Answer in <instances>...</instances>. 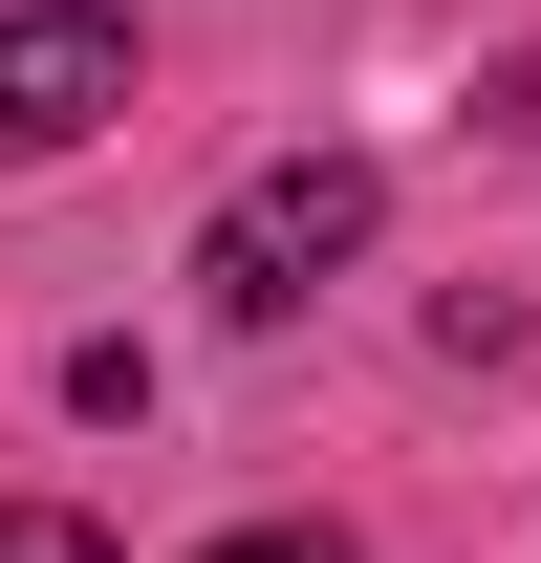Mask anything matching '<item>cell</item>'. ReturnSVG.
Masks as SVG:
<instances>
[{
    "label": "cell",
    "mask_w": 541,
    "mask_h": 563,
    "mask_svg": "<svg viewBox=\"0 0 541 563\" xmlns=\"http://www.w3.org/2000/svg\"><path fill=\"white\" fill-rule=\"evenodd\" d=\"M109 109H131V22L109 0H22L0 22V152H87Z\"/></svg>",
    "instance_id": "2"
},
{
    "label": "cell",
    "mask_w": 541,
    "mask_h": 563,
    "mask_svg": "<svg viewBox=\"0 0 541 563\" xmlns=\"http://www.w3.org/2000/svg\"><path fill=\"white\" fill-rule=\"evenodd\" d=\"M0 563H109V542H87L66 498H0Z\"/></svg>",
    "instance_id": "3"
},
{
    "label": "cell",
    "mask_w": 541,
    "mask_h": 563,
    "mask_svg": "<svg viewBox=\"0 0 541 563\" xmlns=\"http://www.w3.org/2000/svg\"><path fill=\"white\" fill-rule=\"evenodd\" d=\"M217 563H346V542H325V520H261V542H217Z\"/></svg>",
    "instance_id": "4"
},
{
    "label": "cell",
    "mask_w": 541,
    "mask_h": 563,
    "mask_svg": "<svg viewBox=\"0 0 541 563\" xmlns=\"http://www.w3.org/2000/svg\"><path fill=\"white\" fill-rule=\"evenodd\" d=\"M346 239H368V152H281V174H239V196H217L196 282L239 303V325H281V303H303V282H325Z\"/></svg>",
    "instance_id": "1"
}]
</instances>
